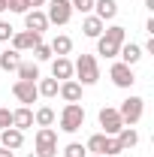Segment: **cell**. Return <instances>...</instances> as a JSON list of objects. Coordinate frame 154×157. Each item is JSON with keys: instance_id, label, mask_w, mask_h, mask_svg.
<instances>
[{"instance_id": "d6a6232c", "label": "cell", "mask_w": 154, "mask_h": 157, "mask_svg": "<svg viewBox=\"0 0 154 157\" xmlns=\"http://www.w3.org/2000/svg\"><path fill=\"white\" fill-rule=\"evenodd\" d=\"M27 3V9H39V6H45V0H24Z\"/></svg>"}, {"instance_id": "ffe728a7", "label": "cell", "mask_w": 154, "mask_h": 157, "mask_svg": "<svg viewBox=\"0 0 154 157\" xmlns=\"http://www.w3.org/2000/svg\"><path fill=\"white\" fill-rule=\"evenodd\" d=\"M21 63V52H15V48H3L0 52V70L3 73H15Z\"/></svg>"}, {"instance_id": "6da1fadb", "label": "cell", "mask_w": 154, "mask_h": 157, "mask_svg": "<svg viewBox=\"0 0 154 157\" xmlns=\"http://www.w3.org/2000/svg\"><path fill=\"white\" fill-rule=\"evenodd\" d=\"M121 42H127V27H121V24L106 27V30L97 36V55H103L106 60L118 58V48H121Z\"/></svg>"}, {"instance_id": "4316f807", "label": "cell", "mask_w": 154, "mask_h": 157, "mask_svg": "<svg viewBox=\"0 0 154 157\" xmlns=\"http://www.w3.org/2000/svg\"><path fill=\"white\" fill-rule=\"evenodd\" d=\"M60 154H64V157H88V148H85L82 142H70Z\"/></svg>"}, {"instance_id": "277c9868", "label": "cell", "mask_w": 154, "mask_h": 157, "mask_svg": "<svg viewBox=\"0 0 154 157\" xmlns=\"http://www.w3.org/2000/svg\"><path fill=\"white\" fill-rule=\"evenodd\" d=\"M60 130L64 133H79L82 130V124H85V106L82 103H67L64 109H60Z\"/></svg>"}, {"instance_id": "ba28073f", "label": "cell", "mask_w": 154, "mask_h": 157, "mask_svg": "<svg viewBox=\"0 0 154 157\" xmlns=\"http://www.w3.org/2000/svg\"><path fill=\"white\" fill-rule=\"evenodd\" d=\"M97 118H100V127H103L106 136H115L118 130L124 127V121H121V115H118V109H112V106H103Z\"/></svg>"}, {"instance_id": "f1b7e54d", "label": "cell", "mask_w": 154, "mask_h": 157, "mask_svg": "<svg viewBox=\"0 0 154 157\" xmlns=\"http://www.w3.org/2000/svg\"><path fill=\"white\" fill-rule=\"evenodd\" d=\"M73 12H82V15H91L94 12V0H70Z\"/></svg>"}, {"instance_id": "f546056e", "label": "cell", "mask_w": 154, "mask_h": 157, "mask_svg": "<svg viewBox=\"0 0 154 157\" xmlns=\"http://www.w3.org/2000/svg\"><path fill=\"white\" fill-rule=\"evenodd\" d=\"M12 33H15V27H12L9 21H0V42H9Z\"/></svg>"}, {"instance_id": "8d00e7d4", "label": "cell", "mask_w": 154, "mask_h": 157, "mask_svg": "<svg viewBox=\"0 0 154 157\" xmlns=\"http://www.w3.org/2000/svg\"><path fill=\"white\" fill-rule=\"evenodd\" d=\"M0 12H6V0H0Z\"/></svg>"}, {"instance_id": "83f0119b", "label": "cell", "mask_w": 154, "mask_h": 157, "mask_svg": "<svg viewBox=\"0 0 154 157\" xmlns=\"http://www.w3.org/2000/svg\"><path fill=\"white\" fill-rule=\"evenodd\" d=\"M118 154H124V151H121V145H118V139H115V136H106V148H103V157H118Z\"/></svg>"}, {"instance_id": "9a60e30c", "label": "cell", "mask_w": 154, "mask_h": 157, "mask_svg": "<svg viewBox=\"0 0 154 157\" xmlns=\"http://www.w3.org/2000/svg\"><path fill=\"white\" fill-rule=\"evenodd\" d=\"M12 127L21 130V133L30 130V127H33V109H30V106H18V109L12 112Z\"/></svg>"}, {"instance_id": "d4e9b609", "label": "cell", "mask_w": 154, "mask_h": 157, "mask_svg": "<svg viewBox=\"0 0 154 157\" xmlns=\"http://www.w3.org/2000/svg\"><path fill=\"white\" fill-rule=\"evenodd\" d=\"M85 148H88V154H103V148H106V133H94V136L85 142Z\"/></svg>"}, {"instance_id": "74e56055", "label": "cell", "mask_w": 154, "mask_h": 157, "mask_svg": "<svg viewBox=\"0 0 154 157\" xmlns=\"http://www.w3.org/2000/svg\"><path fill=\"white\" fill-rule=\"evenodd\" d=\"M88 157H103V154H88Z\"/></svg>"}, {"instance_id": "2e32d148", "label": "cell", "mask_w": 154, "mask_h": 157, "mask_svg": "<svg viewBox=\"0 0 154 157\" xmlns=\"http://www.w3.org/2000/svg\"><path fill=\"white\" fill-rule=\"evenodd\" d=\"M58 94H60L64 103H79V100H82V85H79L76 78H67V82H60Z\"/></svg>"}, {"instance_id": "30bf717a", "label": "cell", "mask_w": 154, "mask_h": 157, "mask_svg": "<svg viewBox=\"0 0 154 157\" xmlns=\"http://www.w3.org/2000/svg\"><path fill=\"white\" fill-rule=\"evenodd\" d=\"M9 42H12L15 52H33V45L42 42V33H33V30H15Z\"/></svg>"}, {"instance_id": "1f68e13d", "label": "cell", "mask_w": 154, "mask_h": 157, "mask_svg": "<svg viewBox=\"0 0 154 157\" xmlns=\"http://www.w3.org/2000/svg\"><path fill=\"white\" fill-rule=\"evenodd\" d=\"M6 127H12V112L0 106V130H6Z\"/></svg>"}, {"instance_id": "4fadbf2b", "label": "cell", "mask_w": 154, "mask_h": 157, "mask_svg": "<svg viewBox=\"0 0 154 157\" xmlns=\"http://www.w3.org/2000/svg\"><path fill=\"white\" fill-rule=\"evenodd\" d=\"M0 145L9 148V151H18L21 145H24V133L15 130V127H6V130H0Z\"/></svg>"}, {"instance_id": "7a4b0ae2", "label": "cell", "mask_w": 154, "mask_h": 157, "mask_svg": "<svg viewBox=\"0 0 154 157\" xmlns=\"http://www.w3.org/2000/svg\"><path fill=\"white\" fill-rule=\"evenodd\" d=\"M73 76H79V85L88 88V85H97L100 82V63H97L94 55H79L76 63H73Z\"/></svg>"}, {"instance_id": "44dd1931", "label": "cell", "mask_w": 154, "mask_h": 157, "mask_svg": "<svg viewBox=\"0 0 154 157\" xmlns=\"http://www.w3.org/2000/svg\"><path fill=\"white\" fill-rule=\"evenodd\" d=\"M48 48H52V55H58V58H67L70 52H73V39L67 36V33H60L48 42Z\"/></svg>"}, {"instance_id": "5bb4252c", "label": "cell", "mask_w": 154, "mask_h": 157, "mask_svg": "<svg viewBox=\"0 0 154 157\" xmlns=\"http://www.w3.org/2000/svg\"><path fill=\"white\" fill-rule=\"evenodd\" d=\"M94 15L103 21V24L112 21L118 15V0H94Z\"/></svg>"}, {"instance_id": "d6986e66", "label": "cell", "mask_w": 154, "mask_h": 157, "mask_svg": "<svg viewBox=\"0 0 154 157\" xmlns=\"http://www.w3.org/2000/svg\"><path fill=\"white\" fill-rule=\"evenodd\" d=\"M118 145H121V151H130V148H136L139 145V133H136V127H121L115 133Z\"/></svg>"}, {"instance_id": "ac0fdd59", "label": "cell", "mask_w": 154, "mask_h": 157, "mask_svg": "<svg viewBox=\"0 0 154 157\" xmlns=\"http://www.w3.org/2000/svg\"><path fill=\"white\" fill-rule=\"evenodd\" d=\"M52 78H58V82L73 78V60L70 58H55L52 60Z\"/></svg>"}, {"instance_id": "e0dca14e", "label": "cell", "mask_w": 154, "mask_h": 157, "mask_svg": "<svg viewBox=\"0 0 154 157\" xmlns=\"http://www.w3.org/2000/svg\"><path fill=\"white\" fill-rule=\"evenodd\" d=\"M103 30H106V24L97 18L94 12H91V15H82V33H85L88 39H97Z\"/></svg>"}, {"instance_id": "3957f363", "label": "cell", "mask_w": 154, "mask_h": 157, "mask_svg": "<svg viewBox=\"0 0 154 157\" xmlns=\"http://www.w3.org/2000/svg\"><path fill=\"white\" fill-rule=\"evenodd\" d=\"M33 157H58V130L55 127H39L33 136Z\"/></svg>"}, {"instance_id": "9c48e42d", "label": "cell", "mask_w": 154, "mask_h": 157, "mask_svg": "<svg viewBox=\"0 0 154 157\" xmlns=\"http://www.w3.org/2000/svg\"><path fill=\"white\" fill-rule=\"evenodd\" d=\"M12 94H15V100H18L21 106H30V103H37V100H39L37 82H24V78H18V82L12 85Z\"/></svg>"}, {"instance_id": "4dcf8cb0", "label": "cell", "mask_w": 154, "mask_h": 157, "mask_svg": "<svg viewBox=\"0 0 154 157\" xmlns=\"http://www.w3.org/2000/svg\"><path fill=\"white\" fill-rule=\"evenodd\" d=\"M6 9H9V12L24 15V12H27V3H24V0H6Z\"/></svg>"}, {"instance_id": "52a82bcc", "label": "cell", "mask_w": 154, "mask_h": 157, "mask_svg": "<svg viewBox=\"0 0 154 157\" xmlns=\"http://www.w3.org/2000/svg\"><path fill=\"white\" fill-rule=\"evenodd\" d=\"M109 78H112V85H115V88H121V91H130V88L136 85L133 67H127V63H121V60H115V63L109 67Z\"/></svg>"}, {"instance_id": "e575fe53", "label": "cell", "mask_w": 154, "mask_h": 157, "mask_svg": "<svg viewBox=\"0 0 154 157\" xmlns=\"http://www.w3.org/2000/svg\"><path fill=\"white\" fill-rule=\"evenodd\" d=\"M0 157H15V151H9V148H3V145H0Z\"/></svg>"}, {"instance_id": "8992f818", "label": "cell", "mask_w": 154, "mask_h": 157, "mask_svg": "<svg viewBox=\"0 0 154 157\" xmlns=\"http://www.w3.org/2000/svg\"><path fill=\"white\" fill-rule=\"evenodd\" d=\"M48 6H45V18H48V24H70V18H73V6H70V0H45Z\"/></svg>"}, {"instance_id": "7402d4cb", "label": "cell", "mask_w": 154, "mask_h": 157, "mask_svg": "<svg viewBox=\"0 0 154 157\" xmlns=\"http://www.w3.org/2000/svg\"><path fill=\"white\" fill-rule=\"evenodd\" d=\"M58 88H60V82L58 78H37V91H39V97H45V100H52V97H58Z\"/></svg>"}, {"instance_id": "603a6c76", "label": "cell", "mask_w": 154, "mask_h": 157, "mask_svg": "<svg viewBox=\"0 0 154 157\" xmlns=\"http://www.w3.org/2000/svg\"><path fill=\"white\" fill-rule=\"evenodd\" d=\"M55 121H58V115H55L52 106H39L37 112H33V124H37V127H52Z\"/></svg>"}, {"instance_id": "d590c367", "label": "cell", "mask_w": 154, "mask_h": 157, "mask_svg": "<svg viewBox=\"0 0 154 157\" xmlns=\"http://www.w3.org/2000/svg\"><path fill=\"white\" fill-rule=\"evenodd\" d=\"M145 9H148V12H154V0H145Z\"/></svg>"}, {"instance_id": "8fae6325", "label": "cell", "mask_w": 154, "mask_h": 157, "mask_svg": "<svg viewBox=\"0 0 154 157\" xmlns=\"http://www.w3.org/2000/svg\"><path fill=\"white\" fill-rule=\"evenodd\" d=\"M24 30H33V33H42L48 30V18L42 9H27L24 12Z\"/></svg>"}, {"instance_id": "5b68a950", "label": "cell", "mask_w": 154, "mask_h": 157, "mask_svg": "<svg viewBox=\"0 0 154 157\" xmlns=\"http://www.w3.org/2000/svg\"><path fill=\"white\" fill-rule=\"evenodd\" d=\"M118 115H121V121H124V127L139 124V121H142V115H145V100L136 97V94H130V97L118 106Z\"/></svg>"}, {"instance_id": "484cf974", "label": "cell", "mask_w": 154, "mask_h": 157, "mask_svg": "<svg viewBox=\"0 0 154 157\" xmlns=\"http://www.w3.org/2000/svg\"><path fill=\"white\" fill-rule=\"evenodd\" d=\"M55 55H52V48L45 45V42H39V45H33V60L37 63H45V60H52Z\"/></svg>"}, {"instance_id": "7c38bea8", "label": "cell", "mask_w": 154, "mask_h": 157, "mask_svg": "<svg viewBox=\"0 0 154 157\" xmlns=\"http://www.w3.org/2000/svg\"><path fill=\"white\" fill-rule=\"evenodd\" d=\"M118 58H121V63H127V67H136L142 60V45L139 42H121Z\"/></svg>"}, {"instance_id": "cb8c5ba5", "label": "cell", "mask_w": 154, "mask_h": 157, "mask_svg": "<svg viewBox=\"0 0 154 157\" xmlns=\"http://www.w3.org/2000/svg\"><path fill=\"white\" fill-rule=\"evenodd\" d=\"M15 73H18V78H24V82H37L39 78V63L37 60H21Z\"/></svg>"}, {"instance_id": "836d02e7", "label": "cell", "mask_w": 154, "mask_h": 157, "mask_svg": "<svg viewBox=\"0 0 154 157\" xmlns=\"http://www.w3.org/2000/svg\"><path fill=\"white\" fill-rule=\"evenodd\" d=\"M145 33H148V36H154V18L145 21Z\"/></svg>"}]
</instances>
